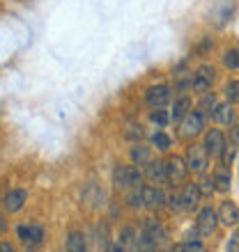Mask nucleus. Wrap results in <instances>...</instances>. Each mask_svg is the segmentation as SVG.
I'll use <instances>...</instances> for the list:
<instances>
[{
	"label": "nucleus",
	"mask_w": 239,
	"mask_h": 252,
	"mask_svg": "<svg viewBox=\"0 0 239 252\" xmlns=\"http://www.w3.org/2000/svg\"><path fill=\"white\" fill-rule=\"evenodd\" d=\"M186 165H189V172H196V174H202L209 167V154L205 152L202 145H191L189 152H186Z\"/></svg>",
	"instance_id": "1"
},
{
	"label": "nucleus",
	"mask_w": 239,
	"mask_h": 252,
	"mask_svg": "<svg viewBox=\"0 0 239 252\" xmlns=\"http://www.w3.org/2000/svg\"><path fill=\"white\" fill-rule=\"evenodd\" d=\"M140 179H143V174L138 172V167L131 165H120L113 174V181L118 188H138Z\"/></svg>",
	"instance_id": "2"
},
{
	"label": "nucleus",
	"mask_w": 239,
	"mask_h": 252,
	"mask_svg": "<svg viewBox=\"0 0 239 252\" xmlns=\"http://www.w3.org/2000/svg\"><path fill=\"white\" fill-rule=\"evenodd\" d=\"M214 78H216V71H214V66L202 64V66H198V69H196V73H193L191 87L196 90V92H207V90L212 87Z\"/></svg>",
	"instance_id": "3"
},
{
	"label": "nucleus",
	"mask_w": 239,
	"mask_h": 252,
	"mask_svg": "<svg viewBox=\"0 0 239 252\" xmlns=\"http://www.w3.org/2000/svg\"><path fill=\"white\" fill-rule=\"evenodd\" d=\"M216 222H219L216 211L207 206V209H202V211L198 213V220H196V232H198L200 236H212L214 229H216Z\"/></svg>",
	"instance_id": "4"
},
{
	"label": "nucleus",
	"mask_w": 239,
	"mask_h": 252,
	"mask_svg": "<svg viewBox=\"0 0 239 252\" xmlns=\"http://www.w3.org/2000/svg\"><path fill=\"white\" fill-rule=\"evenodd\" d=\"M163 167H166V179L170 181H184L186 174H189V165H186V160L182 158V156H170V158L163 163Z\"/></svg>",
	"instance_id": "5"
},
{
	"label": "nucleus",
	"mask_w": 239,
	"mask_h": 252,
	"mask_svg": "<svg viewBox=\"0 0 239 252\" xmlns=\"http://www.w3.org/2000/svg\"><path fill=\"white\" fill-rule=\"evenodd\" d=\"M179 124H182V135H184V138H193V135L202 133L205 115L198 113V110H189V115H186V117L179 122Z\"/></svg>",
	"instance_id": "6"
},
{
	"label": "nucleus",
	"mask_w": 239,
	"mask_h": 252,
	"mask_svg": "<svg viewBox=\"0 0 239 252\" xmlns=\"http://www.w3.org/2000/svg\"><path fill=\"white\" fill-rule=\"evenodd\" d=\"M140 239H143V246L157 248L166 241V229L150 220V222H145V229H143V234H140Z\"/></svg>",
	"instance_id": "7"
},
{
	"label": "nucleus",
	"mask_w": 239,
	"mask_h": 252,
	"mask_svg": "<svg viewBox=\"0 0 239 252\" xmlns=\"http://www.w3.org/2000/svg\"><path fill=\"white\" fill-rule=\"evenodd\" d=\"M145 101L150 108L159 110V108H163L168 101H170V87L168 85H152L145 92Z\"/></svg>",
	"instance_id": "8"
},
{
	"label": "nucleus",
	"mask_w": 239,
	"mask_h": 252,
	"mask_svg": "<svg viewBox=\"0 0 239 252\" xmlns=\"http://www.w3.org/2000/svg\"><path fill=\"white\" fill-rule=\"evenodd\" d=\"M202 147H205V152L209 154V156H219V154L223 152V147H226V135H223L219 128H212V131L205 133Z\"/></svg>",
	"instance_id": "9"
},
{
	"label": "nucleus",
	"mask_w": 239,
	"mask_h": 252,
	"mask_svg": "<svg viewBox=\"0 0 239 252\" xmlns=\"http://www.w3.org/2000/svg\"><path fill=\"white\" fill-rule=\"evenodd\" d=\"M140 195H143V206H147V209H159L166 202V195L159 186H143Z\"/></svg>",
	"instance_id": "10"
},
{
	"label": "nucleus",
	"mask_w": 239,
	"mask_h": 252,
	"mask_svg": "<svg viewBox=\"0 0 239 252\" xmlns=\"http://www.w3.org/2000/svg\"><path fill=\"white\" fill-rule=\"evenodd\" d=\"M179 199H182V211H191L200 202V190L196 184H184L179 190Z\"/></svg>",
	"instance_id": "11"
},
{
	"label": "nucleus",
	"mask_w": 239,
	"mask_h": 252,
	"mask_svg": "<svg viewBox=\"0 0 239 252\" xmlns=\"http://www.w3.org/2000/svg\"><path fill=\"white\" fill-rule=\"evenodd\" d=\"M216 216H219V220L223 222V225H228V227L239 225V209H237V204H235V202H230V199L221 202Z\"/></svg>",
	"instance_id": "12"
},
{
	"label": "nucleus",
	"mask_w": 239,
	"mask_h": 252,
	"mask_svg": "<svg viewBox=\"0 0 239 252\" xmlns=\"http://www.w3.org/2000/svg\"><path fill=\"white\" fill-rule=\"evenodd\" d=\"M16 234H19V239L26 243V246H40L41 239H44V229L37 225H21L19 229H16Z\"/></svg>",
	"instance_id": "13"
},
{
	"label": "nucleus",
	"mask_w": 239,
	"mask_h": 252,
	"mask_svg": "<svg viewBox=\"0 0 239 252\" xmlns=\"http://www.w3.org/2000/svg\"><path fill=\"white\" fill-rule=\"evenodd\" d=\"M26 199H28V192L26 190H21V188H14V190H9L5 195V209L9 213H16L23 209V204H26Z\"/></svg>",
	"instance_id": "14"
},
{
	"label": "nucleus",
	"mask_w": 239,
	"mask_h": 252,
	"mask_svg": "<svg viewBox=\"0 0 239 252\" xmlns=\"http://www.w3.org/2000/svg\"><path fill=\"white\" fill-rule=\"evenodd\" d=\"M212 120L216 124H233L235 115H233V103H216L212 113Z\"/></svg>",
	"instance_id": "15"
},
{
	"label": "nucleus",
	"mask_w": 239,
	"mask_h": 252,
	"mask_svg": "<svg viewBox=\"0 0 239 252\" xmlns=\"http://www.w3.org/2000/svg\"><path fill=\"white\" fill-rule=\"evenodd\" d=\"M189 110H191V99L189 96H179V99H175L173 103V113H170V120L173 122H182L189 115Z\"/></svg>",
	"instance_id": "16"
},
{
	"label": "nucleus",
	"mask_w": 239,
	"mask_h": 252,
	"mask_svg": "<svg viewBox=\"0 0 239 252\" xmlns=\"http://www.w3.org/2000/svg\"><path fill=\"white\" fill-rule=\"evenodd\" d=\"M145 174H147V179H152L154 184H159V181L166 179V167H163V163H159V160H150V163H145Z\"/></svg>",
	"instance_id": "17"
},
{
	"label": "nucleus",
	"mask_w": 239,
	"mask_h": 252,
	"mask_svg": "<svg viewBox=\"0 0 239 252\" xmlns=\"http://www.w3.org/2000/svg\"><path fill=\"white\" fill-rule=\"evenodd\" d=\"M67 252H85V236L80 232H72L67 236Z\"/></svg>",
	"instance_id": "18"
},
{
	"label": "nucleus",
	"mask_w": 239,
	"mask_h": 252,
	"mask_svg": "<svg viewBox=\"0 0 239 252\" xmlns=\"http://www.w3.org/2000/svg\"><path fill=\"white\" fill-rule=\"evenodd\" d=\"M230 184H233V179H230V174L226 170H219V172L214 174V188L219 192H228L230 190Z\"/></svg>",
	"instance_id": "19"
},
{
	"label": "nucleus",
	"mask_w": 239,
	"mask_h": 252,
	"mask_svg": "<svg viewBox=\"0 0 239 252\" xmlns=\"http://www.w3.org/2000/svg\"><path fill=\"white\" fill-rule=\"evenodd\" d=\"M131 160L136 163V165H145V163H150V149L147 147H143V145H136L131 149Z\"/></svg>",
	"instance_id": "20"
},
{
	"label": "nucleus",
	"mask_w": 239,
	"mask_h": 252,
	"mask_svg": "<svg viewBox=\"0 0 239 252\" xmlns=\"http://www.w3.org/2000/svg\"><path fill=\"white\" fill-rule=\"evenodd\" d=\"M214 108H216V99H214V94H205V96H202V101H200V106H198V113L209 115V117H212Z\"/></svg>",
	"instance_id": "21"
},
{
	"label": "nucleus",
	"mask_w": 239,
	"mask_h": 252,
	"mask_svg": "<svg viewBox=\"0 0 239 252\" xmlns=\"http://www.w3.org/2000/svg\"><path fill=\"white\" fill-rule=\"evenodd\" d=\"M173 250H177V252H207L205 246H202L200 241H186V243H177Z\"/></svg>",
	"instance_id": "22"
},
{
	"label": "nucleus",
	"mask_w": 239,
	"mask_h": 252,
	"mask_svg": "<svg viewBox=\"0 0 239 252\" xmlns=\"http://www.w3.org/2000/svg\"><path fill=\"white\" fill-rule=\"evenodd\" d=\"M219 156H221V163H223V165H230L235 160V156H237V145H235V142L228 145L226 142V147H223V152H221Z\"/></svg>",
	"instance_id": "23"
},
{
	"label": "nucleus",
	"mask_w": 239,
	"mask_h": 252,
	"mask_svg": "<svg viewBox=\"0 0 239 252\" xmlns=\"http://www.w3.org/2000/svg\"><path fill=\"white\" fill-rule=\"evenodd\" d=\"M223 64H226L228 69H239V48H230V51H226V55H223Z\"/></svg>",
	"instance_id": "24"
},
{
	"label": "nucleus",
	"mask_w": 239,
	"mask_h": 252,
	"mask_svg": "<svg viewBox=\"0 0 239 252\" xmlns=\"http://www.w3.org/2000/svg\"><path fill=\"white\" fill-rule=\"evenodd\" d=\"M226 99L228 103H239V80H233L226 85Z\"/></svg>",
	"instance_id": "25"
},
{
	"label": "nucleus",
	"mask_w": 239,
	"mask_h": 252,
	"mask_svg": "<svg viewBox=\"0 0 239 252\" xmlns=\"http://www.w3.org/2000/svg\"><path fill=\"white\" fill-rule=\"evenodd\" d=\"M196 186H198V190H200V197H212V192L216 190V188H214V179H200Z\"/></svg>",
	"instance_id": "26"
},
{
	"label": "nucleus",
	"mask_w": 239,
	"mask_h": 252,
	"mask_svg": "<svg viewBox=\"0 0 239 252\" xmlns=\"http://www.w3.org/2000/svg\"><path fill=\"white\" fill-rule=\"evenodd\" d=\"M140 188L143 186H138V188H129V195H126V204L129 206H143V195H140Z\"/></svg>",
	"instance_id": "27"
},
{
	"label": "nucleus",
	"mask_w": 239,
	"mask_h": 252,
	"mask_svg": "<svg viewBox=\"0 0 239 252\" xmlns=\"http://www.w3.org/2000/svg\"><path fill=\"white\" fill-rule=\"evenodd\" d=\"M152 142H154V147L157 149H161V152H166L168 147H170V138H168L166 133H154V138H152Z\"/></svg>",
	"instance_id": "28"
},
{
	"label": "nucleus",
	"mask_w": 239,
	"mask_h": 252,
	"mask_svg": "<svg viewBox=\"0 0 239 252\" xmlns=\"http://www.w3.org/2000/svg\"><path fill=\"white\" fill-rule=\"evenodd\" d=\"M131 243H133V227H126V229H122V234H120V246L129 248Z\"/></svg>",
	"instance_id": "29"
},
{
	"label": "nucleus",
	"mask_w": 239,
	"mask_h": 252,
	"mask_svg": "<svg viewBox=\"0 0 239 252\" xmlns=\"http://www.w3.org/2000/svg\"><path fill=\"white\" fill-rule=\"evenodd\" d=\"M166 202H168V206L173 209V211H182V199H179V192H170L166 197Z\"/></svg>",
	"instance_id": "30"
},
{
	"label": "nucleus",
	"mask_w": 239,
	"mask_h": 252,
	"mask_svg": "<svg viewBox=\"0 0 239 252\" xmlns=\"http://www.w3.org/2000/svg\"><path fill=\"white\" fill-rule=\"evenodd\" d=\"M152 122L154 124H159V126H166V122H168V115L163 113V110H157V113H152Z\"/></svg>",
	"instance_id": "31"
},
{
	"label": "nucleus",
	"mask_w": 239,
	"mask_h": 252,
	"mask_svg": "<svg viewBox=\"0 0 239 252\" xmlns=\"http://www.w3.org/2000/svg\"><path fill=\"white\" fill-rule=\"evenodd\" d=\"M228 252H239V232H235L228 241Z\"/></svg>",
	"instance_id": "32"
},
{
	"label": "nucleus",
	"mask_w": 239,
	"mask_h": 252,
	"mask_svg": "<svg viewBox=\"0 0 239 252\" xmlns=\"http://www.w3.org/2000/svg\"><path fill=\"white\" fill-rule=\"evenodd\" d=\"M230 140H233L235 145H239V120L233 124V128H230Z\"/></svg>",
	"instance_id": "33"
},
{
	"label": "nucleus",
	"mask_w": 239,
	"mask_h": 252,
	"mask_svg": "<svg viewBox=\"0 0 239 252\" xmlns=\"http://www.w3.org/2000/svg\"><path fill=\"white\" fill-rule=\"evenodd\" d=\"M106 252H124V248L120 246V243H115V246H108Z\"/></svg>",
	"instance_id": "34"
},
{
	"label": "nucleus",
	"mask_w": 239,
	"mask_h": 252,
	"mask_svg": "<svg viewBox=\"0 0 239 252\" xmlns=\"http://www.w3.org/2000/svg\"><path fill=\"white\" fill-rule=\"evenodd\" d=\"M0 252H16V250H14L9 243H0Z\"/></svg>",
	"instance_id": "35"
},
{
	"label": "nucleus",
	"mask_w": 239,
	"mask_h": 252,
	"mask_svg": "<svg viewBox=\"0 0 239 252\" xmlns=\"http://www.w3.org/2000/svg\"><path fill=\"white\" fill-rule=\"evenodd\" d=\"M0 229H5V225H2V220H0Z\"/></svg>",
	"instance_id": "36"
},
{
	"label": "nucleus",
	"mask_w": 239,
	"mask_h": 252,
	"mask_svg": "<svg viewBox=\"0 0 239 252\" xmlns=\"http://www.w3.org/2000/svg\"><path fill=\"white\" fill-rule=\"evenodd\" d=\"M173 252H177V250H173Z\"/></svg>",
	"instance_id": "37"
}]
</instances>
